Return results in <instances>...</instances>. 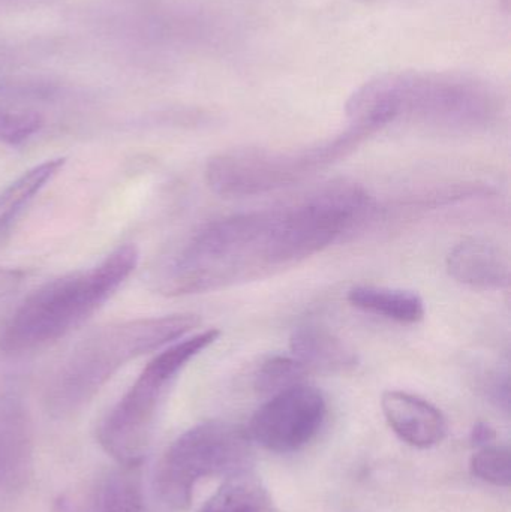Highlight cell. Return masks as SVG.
Segmentation results:
<instances>
[{
  "label": "cell",
  "instance_id": "obj_3",
  "mask_svg": "<svg viewBox=\"0 0 511 512\" xmlns=\"http://www.w3.org/2000/svg\"><path fill=\"white\" fill-rule=\"evenodd\" d=\"M194 313L153 316L107 325L72 349L48 384L45 402L56 417L80 411L132 360L159 351L200 327Z\"/></svg>",
  "mask_w": 511,
  "mask_h": 512
},
{
  "label": "cell",
  "instance_id": "obj_8",
  "mask_svg": "<svg viewBox=\"0 0 511 512\" xmlns=\"http://www.w3.org/2000/svg\"><path fill=\"white\" fill-rule=\"evenodd\" d=\"M327 415L323 393L300 384L270 397L252 417L248 433L273 453H293L312 441Z\"/></svg>",
  "mask_w": 511,
  "mask_h": 512
},
{
  "label": "cell",
  "instance_id": "obj_7",
  "mask_svg": "<svg viewBox=\"0 0 511 512\" xmlns=\"http://www.w3.org/2000/svg\"><path fill=\"white\" fill-rule=\"evenodd\" d=\"M251 465L248 430L227 421H206L186 430L165 451L156 468L155 490L168 508L185 511L201 480L228 477Z\"/></svg>",
  "mask_w": 511,
  "mask_h": 512
},
{
  "label": "cell",
  "instance_id": "obj_5",
  "mask_svg": "<svg viewBox=\"0 0 511 512\" xmlns=\"http://www.w3.org/2000/svg\"><path fill=\"white\" fill-rule=\"evenodd\" d=\"M377 129L351 123L341 134L293 150H228L213 156L206 167V182L222 198H245L290 188L311 179L356 152Z\"/></svg>",
  "mask_w": 511,
  "mask_h": 512
},
{
  "label": "cell",
  "instance_id": "obj_1",
  "mask_svg": "<svg viewBox=\"0 0 511 512\" xmlns=\"http://www.w3.org/2000/svg\"><path fill=\"white\" fill-rule=\"evenodd\" d=\"M374 209L362 185L338 180L281 206L216 219L161 259L153 283L179 297L281 273L362 228Z\"/></svg>",
  "mask_w": 511,
  "mask_h": 512
},
{
  "label": "cell",
  "instance_id": "obj_13",
  "mask_svg": "<svg viewBox=\"0 0 511 512\" xmlns=\"http://www.w3.org/2000/svg\"><path fill=\"white\" fill-rule=\"evenodd\" d=\"M347 298L356 309L399 324H417L425 318V301L408 289L357 285L348 291Z\"/></svg>",
  "mask_w": 511,
  "mask_h": 512
},
{
  "label": "cell",
  "instance_id": "obj_10",
  "mask_svg": "<svg viewBox=\"0 0 511 512\" xmlns=\"http://www.w3.org/2000/svg\"><path fill=\"white\" fill-rule=\"evenodd\" d=\"M450 277L480 291H498L510 285V259L485 239H468L456 245L446 259Z\"/></svg>",
  "mask_w": 511,
  "mask_h": 512
},
{
  "label": "cell",
  "instance_id": "obj_14",
  "mask_svg": "<svg viewBox=\"0 0 511 512\" xmlns=\"http://www.w3.org/2000/svg\"><path fill=\"white\" fill-rule=\"evenodd\" d=\"M65 159H47L24 171L11 185L0 192V243L5 242L11 234L27 207L33 203L39 192L60 173Z\"/></svg>",
  "mask_w": 511,
  "mask_h": 512
},
{
  "label": "cell",
  "instance_id": "obj_15",
  "mask_svg": "<svg viewBox=\"0 0 511 512\" xmlns=\"http://www.w3.org/2000/svg\"><path fill=\"white\" fill-rule=\"evenodd\" d=\"M198 512H281L263 481L251 471L225 477L222 486Z\"/></svg>",
  "mask_w": 511,
  "mask_h": 512
},
{
  "label": "cell",
  "instance_id": "obj_11",
  "mask_svg": "<svg viewBox=\"0 0 511 512\" xmlns=\"http://www.w3.org/2000/svg\"><path fill=\"white\" fill-rule=\"evenodd\" d=\"M32 427L24 406L0 397V492L23 486L32 469Z\"/></svg>",
  "mask_w": 511,
  "mask_h": 512
},
{
  "label": "cell",
  "instance_id": "obj_22",
  "mask_svg": "<svg viewBox=\"0 0 511 512\" xmlns=\"http://www.w3.org/2000/svg\"><path fill=\"white\" fill-rule=\"evenodd\" d=\"M360 2L377 3V2H389V0H360Z\"/></svg>",
  "mask_w": 511,
  "mask_h": 512
},
{
  "label": "cell",
  "instance_id": "obj_16",
  "mask_svg": "<svg viewBox=\"0 0 511 512\" xmlns=\"http://www.w3.org/2000/svg\"><path fill=\"white\" fill-rule=\"evenodd\" d=\"M96 512H146L138 465H120L102 486Z\"/></svg>",
  "mask_w": 511,
  "mask_h": 512
},
{
  "label": "cell",
  "instance_id": "obj_19",
  "mask_svg": "<svg viewBox=\"0 0 511 512\" xmlns=\"http://www.w3.org/2000/svg\"><path fill=\"white\" fill-rule=\"evenodd\" d=\"M42 119L35 113L0 111V143L21 146L41 129Z\"/></svg>",
  "mask_w": 511,
  "mask_h": 512
},
{
  "label": "cell",
  "instance_id": "obj_4",
  "mask_svg": "<svg viewBox=\"0 0 511 512\" xmlns=\"http://www.w3.org/2000/svg\"><path fill=\"white\" fill-rule=\"evenodd\" d=\"M138 259L134 245H123L89 270L45 283L12 313L0 334V349L18 354L62 339L116 294L134 273Z\"/></svg>",
  "mask_w": 511,
  "mask_h": 512
},
{
  "label": "cell",
  "instance_id": "obj_17",
  "mask_svg": "<svg viewBox=\"0 0 511 512\" xmlns=\"http://www.w3.org/2000/svg\"><path fill=\"white\" fill-rule=\"evenodd\" d=\"M308 370L291 355H273L261 363L254 376L255 390L264 396H275L296 385L305 384Z\"/></svg>",
  "mask_w": 511,
  "mask_h": 512
},
{
  "label": "cell",
  "instance_id": "obj_18",
  "mask_svg": "<svg viewBox=\"0 0 511 512\" xmlns=\"http://www.w3.org/2000/svg\"><path fill=\"white\" fill-rule=\"evenodd\" d=\"M474 477L497 487H509L511 483V457L509 447L488 445L482 447L471 459Z\"/></svg>",
  "mask_w": 511,
  "mask_h": 512
},
{
  "label": "cell",
  "instance_id": "obj_2",
  "mask_svg": "<svg viewBox=\"0 0 511 512\" xmlns=\"http://www.w3.org/2000/svg\"><path fill=\"white\" fill-rule=\"evenodd\" d=\"M500 90L476 75L402 71L366 81L347 102L351 123L381 131L395 122L449 132L488 128L503 113Z\"/></svg>",
  "mask_w": 511,
  "mask_h": 512
},
{
  "label": "cell",
  "instance_id": "obj_21",
  "mask_svg": "<svg viewBox=\"0 0 511 512\" xmlns=\"http://www.w3.org/2000/svg\"><path fill=\"white\" fill-rule=\"evenodd\" d=\"M495 439H497V433L486 423L476 424L471 432V442L474 447H488V445L494 444Z\"/></svg>",
  "mask_w": 511,
  "mask_h": 512
},
{
  "label": "cell",
  "instance_id": "obj_12",
  "mask_svg": "<svg viewBox=\"0 0 511 512\" xmlns=\"http://www.w3.org/2000/svg\"><path fill=\"white\" fill-rule=\"evenodd\" d=\"M290 349L309 373H345L359 364L356 351L347 342L315 322H305L294 328Z\"/></svg>",
  "mask_w": 511,
  "mask_h": 512
},
{
  "label": "cell",
  "instance_id": "obj_9",
  "mask_svg": "<svg viewBox=\"0 0 511 512\" xmlns=\"http://www.w3.org/2000/svg\"><path fill=\"white\" fill-rule=\"evenodd\" d=\"M381 408L390 429L411 447L425 450L446 438V417L422 397L405 391H386L381 397Z\"/></svg>",
  "mask_w": 511,
  "mask_h": 512
},
{
  "label": "cell",
  "instance_id": "obj_20",
  "mask_svg": "<svg viewBox=\"0 0 511 512\" xmlns=\"http://www.w3.org/2000/svg\"><path fill=\"white\" fill-rule=\"evenodd\" d=\"M486 393L488 396L494 400L497 405H500L501 408L509 411L510 405V384L509 378L507 376L498 375V373H494V375H489V381L485 382Z\"/></svg>",
  "mask_w": 511,
  "mask_h": 512
},
{
  "label": "cell",
  "instance_id": "obj_6",
  "mask_svg": "<svg viewBox=\"0 0 511 512\" xmlns=\"http://www.w3.org/2000/svg\"><path fill=\"white\" fill-rule=\"evenodd\" d=\"M221 331L206 330L165 346L144 367L122 399L99 424L101 447L120 465H140L159 406L177 375L206 351Z\"/></svg>",
  "mask_w": 511,
  "mask_h": 512
}]
</instances>
